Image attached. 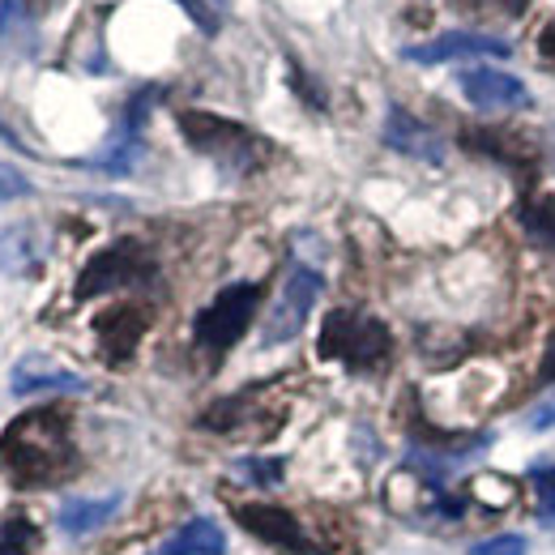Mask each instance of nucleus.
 Listing matches in <instances>:
<instances>
[{"mask_svg": "<svg viewBox=\"0 0 555 555\" xmlns=\"http://www.w3.org/2000/svg\"><path fill=\"white\" fill-rule=\"evenodd\" d=\"M69 423L61 411H30L0 436V470L17 487H48L61 483L73 470Z\"/></svg>", "mask_w": 555, "mask_h": 555, "instance_id": "obj_1", "label": "nucleus"}, {"mask_svg": "<svg viewBox=\"0 0 555 555\" xmlns=\"http://www.w3.org/2000/svg\"><path fill=\"white\" fill-rule=\"evenodd\" d=\"M317 350H321L325 359L347 363V367L372 372V367H380V363L389 359L393 338H389V330H385L380 321H372V317H359V312H330Z\"/></svg>", "mask_w": 555, "mask_h": 555, "instance_id": "obj_2", "label": "nucleus"}, {"mask_svg": "<svg viewBox=\"0 0 555 555\" xmlns=\"http://www.w3.org/2000/svg\"><path fill=\"white\" fill-rule=\"evenodd\" d=\"M257 299H261V286H253V282L222 286V291L214 295V304L202 308L197 321H193V338H197V347L209 350V354H222V350L235 347V343L244 338L253 312H257Z\"/></svg>", "mask_w": 555, "mask_h": 555, "instance_id": "obj_3", "label": "nucleus"}, {"mask_svg": "<svg viewBox=\"0 0 555 555\" xmlns=\"http://www.w3.org/2000/svg\"><path fill=\"white\" fill-rule=\"evenodd\" d=\"M180 133L193 150H202L218 163H231L235 171H248L257 163V150H261V141L253 138L244 125L209 116V112H184L180 116Z\"/></svg>", "mask_w": 555, "mask_h": 555, "instance_id": "obj_4", "label": "nucleus"}, {"mask_svg": "<svg viewBox=\"0 0 555 555\" xmlns=\"http://www.w3.org/2000/svg\"><path fill=\"white\" fill-rule=\"evenodd\" d=\"M154 278V261L141 253V244L120 240L112 248H103L77 278V299L103 295V291H120V286H141Z\"/></svg>", "mask_w": 555, "mask_h": 555, "instance_id": "obj_5", "label": "nucleus"}, {"mask_svg": "<svg viewBox=\"0 0 555 555\" xmlns=\"http://www.w3.org/2000/svg\"><path fill=\"white\" fill-rule=\"evenodd\" d=\"M321 286H325V278L317 274V270H308V266H295L291 270V278L282 282L278 304L270 308V321L261 330V347H282V343H291L304 330V321H308Z\"/></svg>", "mask_w": 555, "mask_h": 555, "instance_id": "obj_6", "label": "nucleus"}, {"mask_svg": "<svg viewBox=\"0 0 555 555\" xmlns=\"http://www.w3.org/2000/svg\"><path fill=\"white\" fill-rule=\"evenodd\" d=\"M235 521H240L253 539L270 543V547H278V552L317 555L312 539L304 534V526H299L282 504H266V500H257V504H235Z\"/></svg>", "mask_w": 555, "mask_h": 555, "instance_id": "obj_7", "label": "nucleus"}, {"mask_svg": "<svg viewBox=\"0 0 555 555\" xmlns=\"http://www.w3.org/2000/svg\"><path fill=\"white\" fill-rule=\"evenodd\" d=\"M513 48L495 35H479V30H444L427 43H411L402 48V61L411 65H449V61H470V56H508Z\"/></svg>", "mask_w": 555, "mask_h": 555, "instance_id": "obj_8", "label": "nucleus"}, {"mask_svg": "<svg viewBox=\"0 0 555 555\" xmlns=\"http://www.w3.org/2000/svg\"><path fill=\"white\" fill-rule=\"evenodd\" d=\"M457 86H462L466 103H475L479 112H521L534 103L521 77L500 69H466L457 77Z\"/></svg>", "mask_w": 555, "mask_h": 555, "instance_id": "obj_9", "label": "nucleus"}, {"mask_svg": "<svg viewBox=\"0 0 555 555\" xmlns=\"http://www.w3.org/2000/svg\"><path fill=\"white\" fill-rule=\"evenodd\" d=\"M9 389L17 398H35V393H86V376H77L69 367H61L48 354H22L9 367Z\"/></svg>", "mask_w": 555, "mask_h": 555, "instance_id": "obj_10", "label": "nucleus"}, {"mask_svg": "<svg viewBox=\"0 0 555 555\" xmlns=\"http://www.w3.org/2000/svg\"><path fill=\"white\" fill-rule=\"evenodd\" d=\"M385 145L406 154V158H418V163H444V138L431 125L415 120L406 107H389V116H385Z\"/></svg>", "mask_w": 555, "mask_h": 555, "instance_id": "obj_11", "label": "nucleus"}, {"mask_svg": "<svg viewBox=\"0 0 555 555\" xmlns=\"http://www.w3.org/2000/svg\"><path fill=\"white\" fill-rule=\"evenodd\" d=\"M43 266V240L30 222H17L9 231H0V274L30 278Z\"/></svg>", "mask_w": 555, "mask_h": 555, "instance_id": "obj_12", "label": "nucleus"}, {"mask_svg": "<svg viewBox=\"0 0 555 555\" xmlns=\"http://www.w3.org/2000/svg\"><path fill=\"white\" fill-rule=\"evenodd\" d=\"M99 347L103 354L112 359V363H125L141 343V330H145V317H141L138 308H116V312H107V317H99Z\"/></svg>", "mask_w": 555, "mask_h": 555, "instance_id": "obj_13", "label": "nucleus"}, {"mask_svg": "<svg viewBox=\"0 0 555 555\" xmlns=\"http://www.w3.org/2000/svg\"><path fill=\"white\" fill-rule=\"evenodd\" d=\"M227 552V534L218 530V521L193 517L189 526H180L167 543H158L150 555H222Z\"/></svg>", "mask_w": 555, "mask_h": 555, "instance_id": "obj_14", "label": "nucleus"}, {"mask_svg": "<svg viewBox=\"0 0 555 555\" xmlns=\"http://www.w3.org/2000/svg\"><path fill=\"white\" fill-rule=\"evenodd\" d=\"M120 504H125V495H99V500H65L61 504V530L65 534H94V530H103L116 513H120Z\"/></svg>", "mask_w": 555, "mask_h": 555, "instance_id": "obj_15", "label": "nucleus"}, {"mask_svg": "<svg viewBox=\"0 0 555 555\" xmlns=\"http://www.w3.org/2000/svg\"><path fill=\"white\" fill-rule=\"evenodd\" d=\"M521 227L539 240V244H547V248H555V202L552 197H526L521 202Z\"/></svg>", "mask_w": 555, "mask_h": 555, "instance_id": "obj_16", "label": "nucleus"}, {"mask_svg": "<svg viewBox=\"0 0 555 555\" xmlns=\"http://www.w3.org/2000/svg\"><path fill=\"white\" fill-rule=\"evenodd\" d=\"M35 547H39V530H35V521H26L22 513L0 521V555H30Z\"/></svg>", "mask_w": 555, "mask_h": 555, "instance_id": "obj_17", "label": "nucleus"}, {"mask_svg": "<svg viewBox=\"0 0 555 555\" xmlns=\"http://www.w3.org/2000/svg\"><path fill=\"white\" fill-rule=\"evenodd\" d=\"M235 475H240L244 483L274 487V483H282V475H286V462H282V457H244V462H235Z\"/></svg>", "mask_w": 555, "mask_h": 555, "instance_id": "obj_18", "label": "nucleus"}, {"mask_svg": "<svg viewBox=\"0 0 555 555\" xmlns=\"http://www.w3.org/2000/svg\"><path fill=\"white\" fill-rule=\"evenodd\" d=\"M530 483H534V495H539V517L547 526H555V466H534Z\"/></svg>", "mask_w": 555, "mask_h": 555, "instance_id": "obj_19", "label": "nucleus"}, {"mask_svg": "<svg viewBox=\"0 0 555 555\" xmlns=\"http://www.w3.org/2000/svg\"><path fill=\"white\" fill-rule=\"evenodd\" d=\"M30 193H35V184H30L13 163H0V206L22 202V197H30Z\"/></svg>", "mask_w": 555, "mask_h": 555, "instance_id": "obj_20", "label": "nucleus"}, {"mask_svg": "<svg viewBox=\"0 0 555 555\" xmlns=\"http://www.w3.org/2000/svg\"><path fill=\"white\" fill-rule=\"evenodd\" d=\"M526 552L530 547H526L521 534H500V539H487V543L475 547V555H526Z\"/></svg>", "mask_w": 555, "mask_h": 555, "instance_id": "obj_21", "label": "nucleus"}, {"mask_svg": "<svg viewBox=\"0 0 555 555\" xmlns=\"http://www.w3.org/2000/svg\"><path fill=\"white\" fill-rule=\"evenodd\" d=\"M193 22H197V30H206V35H218V17H214V9H209L206 0H176Z\"/></svg>", "mask_w": 555, "mask_h": 555, "instance_id": "obj_22", "label": "nucleus"}, {"mask_svg": "<svg viewBox=\"0 0 555 555\" xmlns=\"http://www.w3.org/2000/svg\"><path fill=\"white\" fill-rule=\"evenodd\" d=\"M530 423H534V427H552V423H555V406H547V411H534V415H530Z\"/></svg>", "mask_w": 555, "mask_h": 555, "instance_id": "obj_23", "label": "nucleus"}, {"mask_svg": "<svg viewBox=\"0 0 555 555\" xmlns=\"http://www.w3.org/2000/svg\"><path fill=\"white\" fill-rule=\"evenodd\" d=\"M543 376H547V380H555V347H552V354H547V367H543Z\"/></svg>", "mask_w": 555, "mask_h": 555, "instance_id": "obj_24", "label": "nucleus"}]
</instances>
